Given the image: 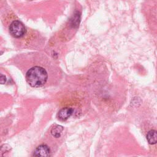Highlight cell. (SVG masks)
Wrapping results in <instances>:
<instances>
[{"label": "cell", "mask_w": 157, "mask_h": 157, "mask_svg": "<svg viewBox=\"0 0 157 157\" xmlns=\"http://www.w3.org/2000/svg\"><path fill=\"white\" fill-rule=\"evenodd\" d=\"M48 78L47 72L40 66H34L29 69L26 74V80L32 87H40L46 83Z\"/></svg>", "instance_id": "obj_1"}, {"label": "cell", "mask_w": 157, "mask_h": 157, "mask_svg": "<svg viewBox=\"0 0 157 157\" xmlns=\"http://www.w3.org/2000/svg\"><path fill=\"white\" fill-rule=\"evenodd\" d=\"M10 34L15 38L22 37L26 33V29L23 24L18 20H15L12 22L9 27Z\"/></svg>", "instance_id": "obj_2"}, {"label": "cell", "mask_w": 157, "mask_h": 157, "mask_svg": "<svg viewBox=\"0 0 157 157\" xmlns=\"http://www.w3.org/2000/svg\"><path fill=\"white\" fill-rule=\"evenodd\" d=\"M50 153V150L47 145H40L35 149L33 155L35 156H48Z\"/></svg>", "instance_id": "obj_3"}, {"label": "cell", "mask_w": 157, "mask_h": 157, "mask_svg": "<svg viewBox=\"0 0 157 157\" xmlns=\"http://www.w3.org/2000/svg\"><path fill=\"white\" fill-rule=\"evenodd\" d=\"M74 109L72 108L65 107L61 109L58 113V118L61 121H65L67 120L72 114Z\"/></svg>", "instance_id": "obj_4"}, {"label": "cell", "mask_w": 157, "mask_h": 157, "mask_svg": "<svg viewBox=\"0 0 157 157\" xmlns=\"http://www.w3.org/2000/svg\"><path fill=\"white\" fill-rule=\"evenodd\" d=\"M147 139L150 144H155L157 140L156 131L155 130H151L148 131L147 134Z\"/></svg>", "instance_id": "obj_5"}, {"label": "cell", "mask_w": 157, "mask_h": 157, "mask_svg": "<svg viewBox=\"0 0 157 157\" xmlns=\"http://www.w3.org/2000/svg\"><path fill=\"white\" fill-rule=\"evenodd\" d=\"M63 130V126H61L60 125L56 124L54 127H53L52 128L51 134L53 137H55L56 138H58L60 137Z\"/></svg>", "instance_id": "obj_6"}, {"label": "cell", "mask_w": 157, "mask_h": 157, "mask_svg": "<svg viewBox=\"0 0 157 157\" xmlns=\"http://www.w3.org/2000/svg\"><path fill=\"white\" fill-rule=\"evenodd\" d=\"M6 77L4 75L0 74V84H4L6 82Z\"/></svg>", "instance_id": "obj_7"}, {"label": "cell", "mask_w": 157, "mask_h": 157, "mask_svg": "<svg viewBox=\"0 0 157 157\" xmlns=\"http://www.w3.org/2000/svg\"><path fill=\"white\" fill-rule=\"evenodd\" d=\"M0 55H1V53H0Z\"/></svg>", "instance_id": "obj_8"}]
</instances>
